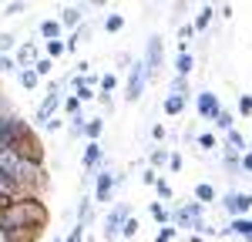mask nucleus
I'll return each instance as SVG.
<instances>
[{"mask_svg": "<svg viewBox=\"0 0 252 242\" xmlns=\"http://www.w3.org/2000/svg\"><path fill=\"white\" fill-rule=\"evenodd\" d=\"M51 212L40 202V195H20L0 212V229L14 232V229H47Z\"/></svg>", "mask_w": 252, "mask_h": 242, "instance_id": "obj_1", "label": "nucleus"}, {"mask_svg": "<svg viewBox=\"0 0 252 242\" xmlns=\"http://www.w3.org/2000/svg\"><path fill=\"white\" fill-rule=\"evenodd\" d=\"M202 219H205V205H202L198 199H189V202H182V205L172 209V225L175 229L195 232V229L202 225Z\"/></svg>", "mask_w": 252, "mask_h": 242, "instance_id": "obj_2", "label": "nucleus"}, {"mask_svg": "<svg viewBox=\"0 0 252 242\" xmlns=\"http://www.w3.org/2000/svg\"><path fill=\"white\" fill-rule=\"evenodd\" d=\"M64 88H67V78L64 81H51V88H47V94H44V101L37 104V124L44 128L51 118H58V111H61V104H64Z\"/></svg>", "mask_w": 252, "mask_h": 242, "instance_id": "obj_3", "label": "nucleus"}, {"mask_svg": "<svg viewBox=\"0 0 252 242\" xmlns=\"http://www.w3.org/2000/svg\"><path fill=\"white\" fill-rule=\"evenodd\" d=\"M7 148H14L17 155H24V158H31V161H44V148H40V138L34 135V128L31 124H24L17 131V138L10 141Z\"/></svg>", "mask_w": 252, "mask_h": 242, "instance_id": "obj_4", "label": "nucleus"}, {"mask_svg": "<svg viewBox=\"0 0 252 242\" xmlns=\"http://www.w3.org/2000/svg\"><path fill=\"white\" fill-rule=\"evenodd\" d=\"M145 88H148V67H145V60L135 58L131 60V67H128V84H125V101H141L145 94Z\"/></svg>", "mask_w": 252, "mask_h": 242, "instance_id": "obj_5", "label": "nucleus"}, {"mask_svg": "<svg viewBox=\"0 0 252 242\" xmlns=\"http://www.w3.org/2000/svg\"><path fill=\"white\" fill-rule=\"evenodd\" d=\"M115 188H118V175L111 172V165H108V158H104L101 168L94 172V202L97 205H108V202L115 199Z\"/></svg>", "mask_w": 252, "mask_h": 242, "instance_id": "obj_6", "label": "nucleus"}, {"mask_svg": "<svg viewBox=\"0 0 252 242\" xmlns=\"http://www.w3.org/2000/svg\"><path fill=\"white\" fill-rule=\"evenodd\" d=\"M145 67H148V81H155L161 74V60H165V44H161V34H152L148 37V47H145Z\"/></svg>", "mask_w": 252, "mask_h": 242, "instance_id": "obj_7", "label": "nucleus"}, {"mask_svg": "<svg viewBox=\"0 0 252 242\" xmlns=\"http://www.w3.org/2000/svg\"><path fill=\"white\" fill-rule=\"evenodd\" d=\"M131 215V209L121 202V205H115L108 215H104V229H101V236H104V242H115V239H121V222Z\"/></svg>", "mask_w": 252, "mask_h": 242, "instance_id": "obj_8", "label": "nucleus"}, {"mask_svg": "<svg viewBox=\"0 0 252 242\" xmlns=\"http://www.w3.org/2000/svg\"><path fill=\"white\" fill-rule=\"evenodd\" d=\"M222 209L229 212V215H252V192H229V195H222Z\"/></svg>", "mask_w": 252, "mask_h": 242, "instance_id": "obj_9", "label": "nucleus"}, {"mask_svg": "<svg viewBox=\"0 0 252 242\" xmlns=\"http://www.w3.org/2000/svg\"><path fill=\"white\" fill-rule=\"evenodd\" d=\"M101 161H104V145L101 141H88L84 145V155H81V168L84 172H97Z\"/></svg>", "mask_w": 252, "mask_h": 242, "instance_id": "obj_10", "label": "nucleus"}, {"mask_svg": "<svg viewBox=\"0 0 252 242\" xmlns=\"http://www.w3.org/2000/svg\"><path fill=\"white\" fill-rule=\"evenodd\" d=\"M219 236H239V239L252 242V215H235L225 229H219Z\"/></svg>", "mask_w": 252, "mask_h": 242, "instance_id": "obj_11", "label": "nucleus"}, {"mask_svg": "<svg viewBox=\"0 0 252 242\" xmlns=\"http://www.w3.org/2000/svg\"><path fill=\"white\" fill-rule=\"evenodd\" d=\"M219 108H222V101L215 98V91H198V94H195V111H198L202 118L212 121V115L219 111Z\"/></svg>", "mask_w": 252, "mask_h": 242, "instance_id": "obj_12", "label": "nucleus"}, {"mask_svg": "<svg viewBox=\"0 0 252 242\" xmlns=\"http://www.w3.org/2000/svg\"><path fill=\"white\" fill-rule=\"evenodd\" d=\"M40 58H44V54H40V47L34 44V40H24V44L17 47V54H14L17 67H34V64H37Z\"/></svg>", "mask_w": 252, "mask_h": 242, "instance_id": "obj_13", "label": "nucleus"}, {"mask_svg": "<svg viewBox=\"0 0 252 242\" xmlns=\"http://www.w3.org/2000/svg\"><path fill=\"white\" fill-rule=\"evenodd\" d=\"M192 71H195L192 51H178V58H175V74H178V78H192Z\"/></svg>", "mask_w": 252, "mask_h": 242, "instance_id": "obj_14", "label": "nucleus"}, {"mask_svg": "<svg viewBox=\"0 0 252 242\" xmlns=\"http://www.w3.org/2000/svg\"><path fill=\"white\" fill-rule=\"evenodd\" d=\"M185 104H189V101L182 98V94H165V101H161V111H165L168 118H178V115L185 111Z\"/></svg>", "mask_w": 252, "mask_h": 242, "instance_id": "obj_15", "label": "nucleus"}, {"mask_svg": "<svg viewBox=\"0 0 252 242\" xmlns=\"http://www.w3.org/2000/svg\"><path fill=\"white\" fill-rule=\"evenodd\" d=\"M37 30H40V37H44V40H58L61 30H64V24H61L58 17H47V20H40Z\"/></svg>", "mask_w": 252, "mask_h": 242, "instance_id": "obj_16", "label": "nucleus"}, {"mask_svg": "<svg viewBox=\"0 0 252 242\" xmlns=\"http://www.w3.org/2000/svg\"><path fill=\"white\" fill-rule=\"evenodd\" d=\"M225 145H229L232 151H239V155H242V151H249V138H246L239 128H229V131H225Z\"/></svg>", "mask_w": 252, "mask_h": 242, "instance_id": "obj_17", "label": "nucleus"}, {"mask_svg": "<svg viewBox=\"0 0 252 242\" xmlns=\"http://www.w3.org/2000/svg\"><path fill=\"white\" fill-rule=\"evenodd\" d=\"M58 20L64 24V27H71V30H74V27H81V20H84V7H64Z\"/></svg>", "mask_w": 252, "mask_h": 242, "instance_id": "obj_18", "label": "nucleus"}, {"mask_svg": "<svg viewBox=\"0 0 252 242\" xmlns=\"http://www.w3.org/2000/svg\"><path fill=\"white\" fill-rule=\"evenodd\" d=\"M94 222V199H81L78 202V225H91Z\"/></svg>", "mask_w": 252, "mask_h": 242, "instance_id": "obj_19", "label": "nucleus"}, {"mask_svg": "<svg viewBox=\"0 0 252 242\" xmlns=\"http://www.w3.org/2000/svg\"><path fill=\"white\" fill-rule=\"evenodd\" d=\"M148 212H152V219H155L158 225H168V222H172V209H168L161 199L152 202V205H148Z\"/></svg>", "mask_w": 252, "mask_h": 242, "instance_id": "obj_20", "label": "nucleus"}, {"mask_svg": "<svg viewBox=\"0 0 252 242\" xmlns=\"http://www.w3.org/2000/svg\"><path fill=\"white\" fill-rule=\"evenodd\" d=\"M17 81H20V88H24V91H34V88L40 84V74L34 71V67H20V71H17Z\"/></svg>", "mask_w": 252, "mask_h": 242, "instance_id": "obj_21", "label": "nucleus"}, {"mask_svg": "<svg viewBox=\"0 0 252 242\" xmlns=\"http://www.w3.org/2000/svg\"><path fill=\"white\" fill-rule=\"evenodd\" d=\"M168 158H172V151H168L165 145H155V148L148 151V161H152V168H168Z\"/></svg>", "mask_w": 252, "mask_h": 242, "instance_id": "obj_22", "label": "nucleus"}, {"mask_svg": "<svg viewBox=\"0 0 252 242\" xmlns=\"http://www.w3.org/2000/svg\"><path fill=\"white\" fill-rule=\"evenodd\" d=\"M84 124H88V118H84V111H78V115H71L67 118V135L78 141V138H84Z\"/></svg>", "mask_w": 252, "mask_h": 242, "instance_id": "obj_23", "label": "nucleus"}, {"mask_svg": "<svg viewBox=\"0 0 252 242\" xmlns=\"http://www.w3.org/2000/svg\"><path fill=\"white\" fill-rule=\"evenodd\" d=\"M71 94H74V98H81V104H84V101L94 98V88H91V84H84L81 78H71Z\"/></svg>", "mask_w": 252, "mask_h": 242, "instance_id": "obj_24", "label": "nucleus"}, {"mask_svg": "<svg viewBox=\"0 0 252 242\" xmlns=\"http://www.w3.org/2000/svg\"><path fill=\"white\" fill-rule=\"evenodd\" d=\"M195 34H198L195 24H182V27H178V51H189L192 40H195Z\"/></svg>", "mask_w": 252, "mask_h": 242, "instance_id": "obj_25", "label": "nucleus"}, {"mask_svg": "<svg viewBox=\"0 0 252 242\" xmlns=\"http://www.w3.org/2000/svg\"><path fill=\"white\" fill-rule=\"evenodd\" d=\"M212 121H215V128H222V131H229V128H235V115L229 111V108H219L212 115Z\"/></svg>", "mask_w": 252, "mask_h": 242, "instance_id": "obj_26", "label": "nucleus"}, {"mask_svg": "<svg viewBox=\"0 0 252 242\" xmlns=\"http://www.w3.org/2000/svg\"><path fill=\"white\" fill-rule=\"evenodd\" d=\"M101 135H104V118H88V124H84V138L97 141Z\"/></svg>", "mask_w": 252, "mask_h": 242, "instance_id": "obj_27", "label": "nucleus"}, {"mask_svg": "<svg viewBox=\"0 0 252 242\" xmlns=\"http://www.w3.org/2000/svg\"><path fill=\"white\" fill-rule=\"evenodd\" d=\"M212 17H215V7L205 3V7L198 10V17H195V30H209V27H212Z\"/></svg>", "mask_w": 252, "mask_h": 242, "instance_id": "obj_28", "label": "nucleus"}, {"mask_svg": "<svg viewBox=\"0 0 252 242\" xmlns=\"http://www.w3.org/2000/svg\"><path fill=\"white\" fill-rule=\"evenodd\" d=\"M0 195H10V199H20L24 192H20V185H17L14 179H10V175H3V172H0Z\"/></svg>", "mask_w": 252, "mask_h": 242, "instance_id": "obj_29", "label": "nucleus"}, {"mask_svg": "<svg viewBox=\"0 0 252 242\" xmlns=\"http://www.w3.org/2000/svg\"><path fill=\"white\" fill-rule=\"evenodd\" d=\"M101 27H104V34H118V30H125V17L121 14H104Z\"/></svg>", "mask_w": 252, "mask_h": 242, "instance_id": "obj_30", "label": "nucleus"}, {"mask_svg": "<svg viewBox=\"0 0 252 242\" xmlns=\"http://www.w3.org/2000/svg\"><path fill=\"white\" fill-rule=\"evenodd\" d=\"M195 199L202 202V205L215 202V185H209V182H198V185H195Z\"/></svg>", "mask_w": 252, "mask_h": 242, "instance_id": "obj_31", "label": "nucleus"}, {"mask_svg": "<svg viewBox=\"0 0 252 242\" xmlns=\"http://www.w3.org/2000/svg\"><path fill=\"white\" fill-rule=\"evenodd\" d=\"M44 54H47V58L51 60H58L61 54H67V47H64V40H44Z\"/></svg>", "mask_w": 252, "mask_h": 242, "instance_id": "obj_32", "label": "nucleus"}, {"mask_svg": "<svg viewBox=\"0 0 252 242\" xmlns=\"http://www.w3.org/2000/svg\"><path fill=\"white\" fill-rule=\"evenodd\" d=\"M172 94H182L185 101L192 98V84H189V78H178V74H175L172 78Z\"/></svg>", "mask_w": 252, "mask_h": 242, "instance_id": "obj_33", "label": "nucleus"}, {"mask_svg": "<svg viewBox=\"0 0 252 242\" xmlns=\"http://www.w3.org/2000/svg\"><path fill=\"white\" fill-rule=\"evenodd\" d=\"M71 34H74L81 44H88V40H91V34H94V24H91V20H81V27H74Z\"/></svg>", "mask_w": 252, "mask_h": 242, "instance_id": "obj_34", "label": "nucleus"}, {"mask_svg": "<svg viewBox=\"0 0 252 242\" xmlns=\"http://www.w3.org/2000/svg\"><path fill=\"white\" fill-rule=\"evenodd\" d=\"M135 236H138V219L128 215V219L121 222V239H135Z\"/></svg>", "mask_w": 252, "mask_h": 242, "instance_id": "obj_35", "label": "nucleus"}, {"mask_svg": "<svg viewBox=\"0 0 252 242\" xmlns=\"http://www.w3.org/2000/svg\"><path fill=\"white\" fill-rule=\"evenodd\" d=\"M155 192H158V199H161V202H175V192H172V185H168L165 179L155 182Z\"/></svg>", "mask_w": 252, "mask_h": 242, "instance_id": "obj_36", "label": "nucleus"}, {"mask_svg": "<svg viewBox=\"0 0 252 242\" xmlns=\"http://www.w3.org/2000/svg\"><path fill=\"white\" fill-rule=\"evenodd\" d=\"M27 10V0H10L7 7H3V17H20Z\"/></svg>", "mask_w": 252, "mask_h": 242, "instance_id": "obj_37", "label": "nucleus"}, {"mask_svg": "<svg viewBox=\"0 0 252 242\" xmlns=\"http://www.w3.org/2000/svg\"><path fill=\"white\" fill-rule=\"evenodd\" d=\"M235 108H239V115H242V118H252V94H239Z\"/></svg>", "mask_w": 252, "mask_h": 242, "instance_id": "obj_38", "label": "nucleus"}, {"mask_svg": "<svg viewBox=\"0 0 252 242\" xmlns=\"http://www.w3.org/2000/svg\"><path fill=\"white\" fill-rule=\"evenodd\" d=\"M175 232H178V229H175L172 222H168V225H158V232H155V242H172V239H175Z\"/></svg>", "mask_w": 252, "mask_h": 242, "instance_id": "obj_39", "label": "nucleus"}, {"mask_svg": "<svg viewBox=\"0 0 252 242\" xmlns=\"http://www.w3.org/2000/svg\"><path fill=\"white\" fill-rule=\"evenodd\" d=\"M17 60L10 58V54H0V74H17Z\"/></svg>", "mask_w": 252, "mask_h": 242, "instance_id": "obj_40", "label": "nucleus"}, {"mask_svg": "<svg viewBox=\"0 0 252 242\" xmlns=\"http://www.w3.org/2000/svg\"><path fill=\"white\" fill-rule=\"evenodd\" d=\"M61 108H64V115H67V118H71V115H78V111H81V98H74V94H67V98H64V104H61Z\"/></svg>", "mask_w": 252, "mask_h": 242, "instance_id": "obj_41", "label": "nucleus"}, {"mask_svg": "<svg viewBox=\"0 0 252 242\" xmlns=\"http://www.w3.org/2000/svg\"><path fill=\"white\" fill-rule=\"evenodd\" d=\"M34 71H37L40 78H47V74H51V71H54V60L47 58V54H44V58L37 60V64H34Z\"/></svg>", "mask_w": 252, "mask_h": 242, "instance_id": "obj_42", "label": "nucleus"}, {"mask_svg": "<svg viewBox=\"0 0 252 242\" xmlns=\"http://www.w3.org/2000/svg\"><path fill=\"white\" fill-rule=\"evenodd\" d=\"M10 51H14V34L0 30V54H10Z\"/></svg>", "mask_w": 252, "mask_h": 242, "instance_id": "obj_43", "label": "nucleus"}, {"mask_svg": "<svg viewBox=\"0 0 252 242\" xmlns=\"http://www.w3.org/2000/svg\"><path fill=\"white\" fill-rule=\"evenodd\" d=\"M97 88H101V91H104V94H111V91H115V88H118V78H115V74H104V78H101V84H97Z\"/></svg>", "mask_w": 252, "mask_h": 242, "instance_id": "obj_44", "label": "nucleus"}, {"mask_svg": "<svg viewBox=\"0 0 252 242\" xmlns=\"http://www.w3.org/2000/svg\"><path fill=\"white\" fill-rule=\"evenodd\" d=\"M198 145H202L205 151H215V148H219V141H215V135H209V131H205V135H198Z\"/></svg>", "mask_w": 252, "mask_h": 242, "instance_id": "obj_45", "label": "nucleus"}, {"mask_svg": "<svg viewBox=\"0 0 252 242\" xmlns=\"http://www.w3.org/2000/svg\"><path fill=\"white\" fill-rule=\"evenodd\" d=\"M152 138H155L158 145H165V138H168V128H165V124H152Z\"/></svg>", "mask_w": 252, "mask_h": 242, "instance_id": "obj_46", "label": "nucleus"}, {"mask_svg": "<svg viewBox=\"0 0 252 242\" xmlns=\"http://www.w3.org/2000/svg\"><path fill=\"white\" fill-rule=\"evenodd\" d=\"M141 182H145V185H155V182H158V168H145Z\"/></svg>", "mask_w": 252, "mask_h": 242, "instance_id": "obj_47", "label": "nucleus"}, {"mask_svg": "<svg viewBox=\"0 0 252 242\" xmlns=\"http://www.w3.org/2000/svg\"><path fill=\"white\" fill-rule=\"evenodd\" d=\"M64 47H67V54H74V51L81 47V40L74 37V34H67V40H64Z\"/></svg>", "mask_w": 252, "mask_h": 242, "instance_id": "obj_48", "label": "nucleus"}, {"mask_svg": "<svg viewBox=\"0 0 252 242\" xmlns=\"http://www.w3.org/2000/svg\"><path fill=\"white\" fill-rule=\"evenodd\" d=\"M97 101H101V104H104V108H108V115H111V111H115V101H111V94H104V91H101V94H97Z\"/></svg>", "mask_w": 252, "mask_h": 242, "instance_id": "obj_49", "label": "nucleus"}, {"mask_svg": "<svg viewBox=\"0 0 252 242\" xmlns=\"http://www.w3.org/2000/svg\"><path fill=\"white\" fill-rule=\"evenodd\" d=\"M168 168H172V172H182V155H175V151H172V158H168Z\"/></svg>", "mask_w": 252, "mask_h": 242, "instance_id": "obj_50", "label": "nucleus"}, {"mask_svg": "<svg viewBox=\"0 0 252 242\" xmlns=\"http://www.w3.org/2000/svg\"><path fill=\"white\" fill-rule=\"evenodd\" d=\"M115 60H118V67H131V54H125V51H121Z\"/></svg>", "mask_w": 252, "mask_h": 242, "instance_id": "obj_51", "label": "nucleus"}, {"mask_svg": "<svg viewBox=\"0 0 252 242\" xmlns=\"http://www.w3.org/2000/svg\"><path fill=\"white\" fill-rule=\"evenodd\" d=\"M44 128H47V131H61V128H64V121H61V118H51Z\"/></svg>", "mask_w": 252, "mask_h": 242, "instance_id": "obj_52", "label": "nucleus"}, {"mask_svg": "<svg viewBox=\"0 0 252 242\" xmlns=\"http://www.w3.org/2000/svg\"><path fill=\"white\" fill-rule=\"evenodd\" d=\"M242 168L252 175V151H242Z\"/></svg>", "mask_w": 252, "mask_h": 242, "instance_id": "obj_53", "label": "nucleus"}, {"mask_svg": "<svg viewBox=\"0 0 252 242\" xmlns=\"http://www.w3.org/2000/svg\"><path fill=\"white\" fill-rule=\"evenodd\" d=\"M74 67H78V74H88V71H91V60H78Z\"/></svg>", "mask_w": 252, "mask_h": 242, "instance_id": "obj_54", "label": "nucleus"}, {"mask_svg": "<svg viewBox=\"0 0 252 242\" xmlns=\"http://www.w3.org/2000/svg\"><path fill=\"white\" fill-rule=\"evenodd\" d=\"M0 242H10V236H7V229H0Z\"/></svg>", "mask_w": 252, "mask_h": 242, "instance_id": "obj_55", "label": "nucleus"}, {"mask_svg": "<svg viewBox=\"0 0 252 242\" xmlns=\"http://www.w3.org/2000/svg\"><path fill=\"white\" fill-rule=\"evenodd\" d=\"M189 242H205V239H202V236H198V232H195V236H189Z\"/></svg>", "mask_w": 252, "mask_h": 242, "instance_id": "obj_56", "label": "nucleus"}, {"mask_svg": "<svg viewBox=\"0 0 252 242\" xmlns=\"http://www.w3.org/2000/svg\"><path fill=\"white\" fill-rule=\"evenodd\" d=\"M249 151H252V141H249Z\"/></svg>", "mask_w": 252, "mask_h": 242, "instance_id": "obj_57", "label": "nucleus"}]
</instances>
